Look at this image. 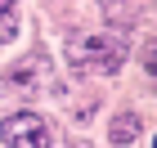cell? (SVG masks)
<instances>
[{"label": "cell", "mask_w": 157, "mask_h": 148, "mask_svg": "<svg viewBox=\"0 0 157 148\" xmlns=\"http://www.w3.org/2000/svg\"><path fill=\"white\" fill-rule=\"evenodd\" d=\"M139 63H144V72H148V76H157V36H153V40L144 45V54H139Z\"/></svg>", "instance_id": "4"}, {"label": "cell", "mask_w": 157, "mask_h": 148, "mask_svg": "<svg viewBox=\"0 0 157 148\" xmlns=\"http://www.w3.org/2000/svg\"><path fill=\"white\" fill-rule=\"evenodd\" d=\"M153 148H157V139H153Z\"/></svg>", "instance_id": "7"}, {"label": "cell", "mask_w": 157, "mask_h": 148, "mask_svg": "<svg viewBox=\"0 0 157 148\" xmlns=\"http://www.w3.org/2000/svg\"><path fill=\"white\" fill-rule=\"evenodd\" d=\"M135 135H139V112H117V121L108 126V139L121 148V144H130Z\"/></svg>", "instance_id": "3"}, {"label": "cell", "mask_w": 157, "mask_h": 148, "mask_svg": "<svg viewBox=\"0 0 157 148\" xmlns=\"http://www.w3.org/2000/svg\"><path fill=\"white\" fill-rule=\"evenodd\" d=\"M9 9H13V5H9V0H0V13H9Z\"/></svg>", "instance_id": "6"}, {"label": "cell", "mask_w": 157, "mask_h": 148, "mask_svg": "<svg viewBox=\"0 0 157 148\" xmlns=\"http://www.w3.org/2000/svg\"><path fill=\"white\" fill-rule=\"evenodd\" d=\"M5 148H49V121L40 112H9L0 121Z\"/></svg>", "instance_id": "2"}, {"label": "cell", "mask_w": 157, "mask_h": 148, "mask_svg": "<svg viewBox=\"0 0 157 148\" xmlns=\"http://www.w3.org/2000/svg\"><path fill=\"white\" fill-rule=\"evenodd\" d=\"M121 59H126V40L117 36V32H99V36H81L67 45V63H72L76 72H99L108 76L121 67Z\"/></svg>", "instance_id": "1"}, {"label": "cell", "mask_w": 157, "mask_h": 148, "mask_svg": "<svg viewBox=\"0 0 157 148\" xmlns=\"http://www.w3.org/2000/svg\"><path fill=\"white\" fill-rule=\"evenodd\" d=\"M0 40H13V13H0Z\"/></svg>", "instance_id": "5"}, {"label": "cell", "mask_w": 157, "mask_h": 148, "mask_svg": "<svg viewBox=\"0 0 157 148\" xmlns=\"http://www.w3.org/2000/svg\"><path fill=\"white\" fill-rule=\"evenodd\" d=\"M99 5H103V0H99Z\"/></svg>", "instance_id": "8"}]
</instances>
